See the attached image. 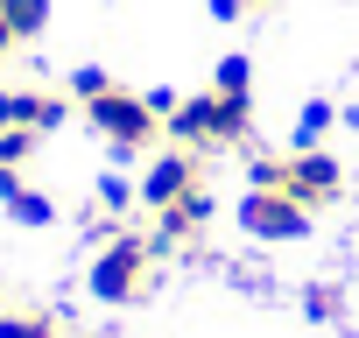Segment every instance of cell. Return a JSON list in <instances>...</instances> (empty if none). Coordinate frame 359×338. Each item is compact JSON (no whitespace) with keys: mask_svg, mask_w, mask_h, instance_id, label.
<instances>
[{"mask_svg":"<svg viewBox=\"0 0 359 338\" xmlns=\"http://www.w3.org/2000/svg\"><path fill=\"white\" fill-rule=\"evenodd\" d=\"M247 120H254V106L212 85V92H191V99H176L162 127L176 134V148H240V141H247Z\"/></svg>","mask_w":359,"mask_h":338,"instance_id":"6da1fadb","label":"cell"},{"mask_svg":"<svg viewBox=\"0 0 359 338\" xmlns=\"http://www.w3.org/2000/svg\"><path fill=\"white\" fill-rule=\"evenodd\" d=\"M254 191H289L296 205H331L338 191H345V162L338 155H324V148H296L289 162H254Z\"/></svg>","mask_w":359,"mask_h":338,"instance_id":"7a4b0ae2","label":"cell"},{"mask_svg":"<svg viewBox=\"0 0 359 338\" xmlns=\"http://www.w3.org/2000/svg\"><path fill=\"white\" fill-rule=\"evenodd\" d=\"M85 120H92V134H99L106 148H120V155H141V148H155V134H162V106L141 99V92H120V85H106L99 99H85Z\"/></svg>","mask_w":359,"mask_h":338,"instance_id":"3957f363","label":"cell"},{"mask_svg":"<svg viewBox=\"0 0 359 338\" xmlns=\"http://www.w3.org/2000/svg\"><path fill=\"white\" fill-rule=\"evenodd\" d=\"M148 261H155V247L141 233H113L99 247V261H92V296L99 303H134L148 289Z\"/></svg>","mask_w":359,"mask_h":338,"instance_id":"277c9868","label":"cell"},{"mask_svg":"<svg viewBox=\"0 0 359 338\" xmlns=\"http://www.w3.org/2000/svg\"><path fill=\"white\" fill-rule=\"evenodd\" d=\"M240 226H247L254 240H296V233L310 226V205H296L289 191H247Z\"/></svg>","mask_w":359,"mask_h":338,"instance_id":"5b68a950","label":"cell"},{"mask_svg":"<svg viewBox=\"0 0 359 338\" xmlns=\"http://www.w3.org/2000/svg\"><path fill=\"white\" fill-rule=\"evenodd\" d=\"M205 184V169H198V148H169V155H155L148 162V177H141V198L162 212V205H176V198H191Z\"/></svg>","mask_w":359,"mask_h":338,"instance_id":"8992f818","label":"cell"},{"mask_svg":"<svg viewBox=\"0 0 359 338\" xmlns=\"http://www.w3.org/2000/svg\"><path fill=\"white\" fill-rule=\"evenodd\" d=\"M57 120H71V106L57 92H0V127H29V134H50Z\"/></svg>","mask_w":359,"mask_h":338,"instance_id":"52a82bcc","label":"cell"},{"mask_svg":"<svg viewBox=\"0 0 359 338\" xmlns=\"http://www.w3.org/2000/svg\"><path fill=\"white\" fill-rule=\"evenodd\" d=\"M43 22H50V0H0V57L22 50V43H36Z\"/></svg>","mask_w":359,"mask_h":338,"instance_id":"ba28073f","label":"cell"},{"mask_svg":"<svg viewBox=\"0 0 359 338\" xmlns=\"http://www.w3.org/2000/svg\"><path fill=\"white\" fill-rule=\"evenodd\" d=\"M0 338H57L50 310H0Z\"/></svg>","mask_w":359,"mask_h":338,"instance_id":"9c48e42d","label":"cell"},{"mask_svg":"<svg viewBox=\"0 0 359 338\" xmlns=\"http://www.w3.org/2000/svg\"><path fill=\"white\" fill-rule=\"evenodd\" d=\"M212 85H219V92H233V99H247V92H254V71H247V57H226V64L212 71Z\"/></svg>","mask_w":359,"mask_h":338,"instance_id":"30bf717a","label":"cell"},{"mask_svg":"<svg viewBox=\"0 0 359 338\" xmlns=\"http://www.w3.org/2000/svg\"><path fill=\"white\" fill-rule=\"evenodd\" d=\"M324 134H331V106H303V120H296V141H303V148H317Z\"/></svg>","mask_w":359,"mask_h":338,"instance_id":"8fae6325","label":"cell"},{"mask_svg":"<svg viewBox=\"0 0 359 338\" xmlns=\"http://www.w3.org/2000/svg\"><path fill=\"white\" fill-rule=\"evenodd\" d=\"M106 85H113V78H106L99 64H85V71H71V99H78V106H85V99H99Z\"/></svg>","mask_w":359,"mask_h":338,"instance_id":"7c38bea8","label":"cell"},{"mask_svg":"<svg viewBox=\"0 0 359 338\" xmlns=\"http://www.w3.org/2000/svg\"><path fill=\"white\" fill-rule=\"evenodd\" d=\"M303 303H310V317H338V289H331V282H310Z\"/></svg>","mask_w":359,"mask_h":338,"instance_id":"4fadbf2b","label":"cell"},{"mask_svg":"<svg viewBox=\"0 0 359 338\" xmlns=\"http://www.w3.org/2000/svg\"><path fill=\"white\" fill-rule=\"evenodd\" d=\"M205 8H212L219 22H240V15H247V0H205Z\"/></svg>","mask_w":359,"mask_h":338,"instance_id":"5bb4252c","label":"cell"},{"mask_svg":"<svg viewBox=\"0 0 359 338\" xmlns=\"http://www.w3.org/2000/svg\"><path fill=\"white\" fill-rule=\"evenodd\" d=\"M247 8H275V0H247Z\"/></svg>","mask_w":359,"mask_h":338,"instance_id":"9a60e30c","label":"cell"}]
</instances>
